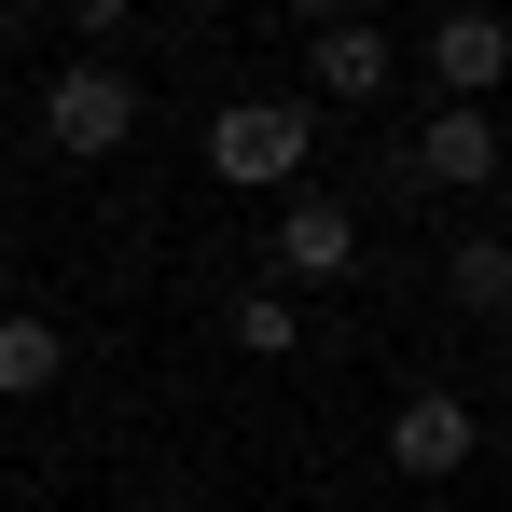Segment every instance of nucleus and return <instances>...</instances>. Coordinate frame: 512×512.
<instances>
[{
  "label": "nucleus",
  "instance_id": "nucleus-1",
  "mask_svg": "<svg viewBox=\"0 0 512 512\" xmlns=\"http://www.w3.org/2000/svg\"><path fill=\"white\" fill-rule=\"evenodd\" d=\"M305 153H319V97H236L208 125V167L236 194H305Z\"/></svg>",
  "mask_w": 512,
  "mask_h": 512
},
{
  "label": "nucleus",
  "instance_id": "nucleus-2",
  "mask_svg": "<svg viewBox=\"0 0 512 512\" xmlns=\"http://www.w3.org/2000/svg\"><path fill=\"white\" fill-rule=\"evenodd\" d=\"M42 139H56L70 167H97V153H125V139H139V84H125L111 56H70V70L42 84Z\"/></svg>",
  "mask_w": 512,
  "mask_h": 512
},
{
  "label": "nucleus",
  "instance_id": "nucleus-3",
  "mask_svg": "<svg viewBox=\"0 0 512 512\" xmlns=\"http://www.w3.org/2000/svg\"><path fill=\"white\" fill-rule=\"evenodd\" d=\"M346 263H360V208L319 194V180L277 194V291H319V277H346Z\"/></svg>",
  "mask_w": 512,
  "mask_h": 512
},
{
  "label": "nucleus",
  "instance_id": "nucleus-4",
  "mask_svg": "<svg viewBox=\"0 0 512 512\" xmlns=\"http://www.w3.org/2000/svg\"><path fill=\"white\" fill-rule=\"evenodd\" d=\"M471 457H485V416H471L457 388H416V402L388 416V471H402V485H443V471H471Z\"/></svg>",
  "mask_w": 512,
  "mask_h": 512
},
{
  "label": "nucleus",
  "instance_id": "nucleus-5",
  "mask_svg": "<svg viewBox=\"0 0 512 512\" xmlns=\"http://www.w3.org/2000/svg\"><path fill=\"white\" fill-rule=\"evenodd\" d=\"M305 84L333 97V111H360V97L402 84V42L374 28V14H319V42H305Z\"/></svg>",
  "mask_w": 512,
  "mask_h": 512
},
{
  "label": "nucleus",
  "instance_id": "nucleus-6",
  "mask_svg": "<svg viewBox=\"0 0 512 512\" xmlns=\"http://www.w3.org/2000/svg\"><path fill=\"white\" fill-rule=\"evenodd\" d=\"M499 167H512L499 111H429V125H416V180H429V194H485Z\"/></svg>",
  "mask_w": 512,
  "mask_h": 512
},
{
  "label": "nucleus",
  "instance_id": "nucleus-7",
  "mask_svg": "<svg viewBox=\"0 0 512 512\" xmlns=\"http://www.w3.org/2000/svg\"><path fill=\"white\" fill-rule=\"evenodd\" d=\"M429 84H443V111H485V97L512 84V28L499 14H443V28H429Z\"/></svg>",
  "mask_w": 512,
  "mask_h": 512
},
{
  "label": "nucleus",
  "instance_id": "nucleus-8",
  "mask_svg": "<svg viewBox=\"0 0 512 512\" xmlns=\"http://www.w3.org/2000/svg\"><path fill=\"white\" fill-rule=\"evenodd\" d=\"M56 374H70V333H56V319H28V305H14V319H0V402H42V388H56Z\"/></svg>",
  "mask_w": 512,
  "mask_h": 512
},
{
  "label": "nucleus",
  "instance_id": "nucleus-9",
  "mask_svg": "<svg viewBox=\"0 0 512 512\" xmlns=\"http://www.w3.org/2000/svg\"><path fill=\"white\" fill-rule=\"evenodd\" d=\"M222 346H236V360H291V346H305V305H291V291H236V305H222Z\"/></svg>",
  "mask_w": 512,
  "mask_h": 512
},
{
  "label": "nucleus",
  "instance_id": "nucleus-10",
  "mask_svg": "<svg viewBox=\"0 0 512 512\" xmlns=\"http://www.w3.org/2000/svg\"><path fill=\"white\" fill-rule=\"evenodd\" d=\"M443 291H457L471 319H512V236H457V263H443Z\"/></svg>",
  "mask_w": 512,
  "mask_h": 512
},
{
  "label": "nucleus",
  "instance_id": "nucleus-11",
  "mask_svg": "<svg viewBox=\"0 0 512 512\" xmlns=\"http://www.w3.org/2000/svg\"><path fill=\"white\" fill-rule=\"evenodd\" d=\"M499 457H512V416H499Z\"/></svg>",
  "mask_w": 512,
  "mask_h": 512
}]
</instances>
